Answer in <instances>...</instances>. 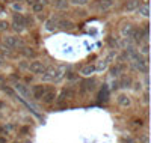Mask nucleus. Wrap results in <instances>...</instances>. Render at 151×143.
<instances>
[{"mask_svg":"<svg viewBox=\"0 0 151 143\" xmlns=\"http://www.w3.org/2000/svg\"><path fill=\"white\" fill-rule=\"evenodd\" d=\"M12 27H14L15 32L21 33L23 30L27 29V23H26V17L23 14H14L12 17Z\"/></svg>","mask_w":151,"mask_h":143,"instance_id":"1","label":"nucleus"},{"mask_svg":"<svg viewBox=\"0 0 151 143\" xmlns=\"http://www.w3.org/2000/svg\"><path fill=\"white\" fill-rule=\"evenodd\" d=\"M132 38L134 39V42H136L137 45H141L144 41L147 42V41H148V24H145L144 29H134Z\"/></svg>","mask_w":151,"mask_h":143,"instance_id":"2","label":"nucleus"},{"mask_svg":"<svg viewBox=\"0 0 151 143\" xmlns=\"http://www.w3.org/2000/svg\"><path fill=\"white\" fill-rule=\"evenodd\" d=\"M3 42H5V45L8 47V48H18V47H23L24 45V42L20 39L18 36H6L5 39H3Z\"/></svg>","mask_w":151,"mask_h":143,"instance_id":"3","label":"nucleus"},{"mask_svg":"<svg viewBox=\"0 0 151 143\" xmlns=\"http://www.w3.org/2000/svg\"><path fill=\"white\" fill-rule=\"evenodd\" d=\"M27 69H29L32 74H44V71L47 69V66H45L42 62H40V60H33L32 63H29Z\"/></svg>","mask_w":151,"mask_h":143,"instance_id":"4","label":"nucleus"},{"mask_svg":"<svg viewBox=\"0 0 151 143\" xmlns=\"http://www.w3.org/2000/svg\"><path fill=\"white\" fill-rule=\"evenodd\" d=\"M113 6V0H97L95 2V9L98 12H106Z\"/></svg>","mask_w":151,"mask_h":143,"instance_id":"5","label":"nucleus"},{"mask_svg":"<svg viewBox=\"0 0 151 143\" xmlns=\"http://www.w3.org/2000/svg\"><path fill=\"white\" fill-rule=\"evenodd\" d=\"M95 89V80L91 79V80H85L82 82V86H80V94H86V92H92Z\"/></svg>","mask_w":151,"mask_h":143,"instance_id":"6","label":"nucleus"},{"mask_svg":"<svg viewBox=\"0 0 151 143\" xmlns=\"http://www.w3.org/2000/svg\"><path fill=\"white\" fill-rule=\"evenodd\" d=\"M55 98H56V89H47L45 94L41 98V101L44 104H52V102H55Z\"/></svg>","mask_w":151,"mask_h":143,"instance_id":"7","label":"nucleus"},{"mask_svg":"<svg viewBox=\"0 0 151 143\" xmlns=\"http://www.w3.org/2000/svg\"><path fill=\"white\" fill-rule=\"evenodd\" d=\"M45 90H47V87L42 86V84L33 86V89H32V97H33V99H38V101H40V99L42 98V95L45 94Z\"/></svg>","mask_w":151,"mask_h":143,"instance_id":"8","label":"nucleus"},{"mask_svg":"<svg viewBox=\"0 0 151 143\" xmlns=\"http://www.w3.org/2000/svg\"><path fill=\"white\" fill-rule=\"evenodd\" d=\"M52 5L58 11H65V9H68L70 2H68V0H52Z\"/></svg>","mask_w":151,"mask_h":143,"instance_id":"9","label":"nucleus"},{"mask_svg":"<svg viewBox=\"0 0 151 143\" xmlns=\"http://www.w3.org/2000/svg\"><path fill=\"white\" fill-rule=\"evenodd\" d=\"M109 94H110V90H109V87H107V84H103V87H101V90H100V95H98V101L100 102H107L109 101Z\"/></svg>","mask_w":151,"mask_h":143,"instance_id":"10","label":"nucleus"},{"mask_svg":"<svg viewBox=\"0 0 151 143\" xmlns=\"http://www.w3.org/2000/svg\"><path fill=\"white\" fill-rule=\"evenodd\" d=\"M133 30H134V27H133V26H132L130 23L122 24V27H121V35H122L124 38H132Z\"/></svg>","mask_w":151,"mask_h":143,"instance_id":"11","label":"nucleus"},{"mask_svg":"<svg viewBox=\"0 0 151 143\" xmlns=\"http://www.w3.org/2000/svg\"><path fill=\"white\" fill-rule=\"evenodd\" d=\"M58 27L64 29V30H71V29L74 27V24H73V21H70V20L58 18Z\"/></svg>","mask_w":151,"mask_h":143,"instance_id":"12","label":"nucleus"},{"mask_svg":"<svg viewBox=\"0 0 151 143\" xmlns=\"http://www.w3.org/2000/svg\"><path fill=\"white\" fill-rule=\"evenodd\" d=\"M116 102L119 104L121 107H130V106H132V99H130L127 95H124V94L118 95V98H116Z\"/></svg>","mask_w":151,"mask_h":143,"instance_id":"13","label":"nucleus"},{"mask_svg":"<svg viewBox=\"0 0 151 143\" xmlns=\"http://www.w3.org/2000/svg\"><path fill=\"white\" fill-rule=\"evenodd\" d=\"M56 29H58V18H55V17L48 18V20L45 21V30H48V32H55Z\"/></svg>","mask_w":151,"mask_h":143,"instance_id":"14","label":"nucleus"},{"mask_svg":"<svg viewBox=\"0 0 151 143\" xmlns=\"http://www.w3.org/2000/svg\"><path fill=\"white\" fill-rule=\"evenodd\" d=\"M47 3V0H38V2H35L32 5V11H33V14H40V12L44 11V6Z\"/></svg>","mask_w":151,"mask_h":143,"instance_id":"15","label":"nucleus"},{"mask_svg":"<svg viewBox=\"0 0 151 143\" xmlns=\"http://www.w3.org/2000/svg\"><path fill=\"white\" fill-rule=\"evenodd\" d=\"M95 71H97L95 65H91V63H89V65H85V66H83V68L80 69V74H82V75H86V77H88V75L94 74Z\"/></svg>","mask_w":151,"mask_h":143,"instance_id":"16","label":"nucleus"},{"mask_svg":"<svg viewBox=\"0 0 151 143\" xmlns=\"http://www.w3.org/2000/svg\"><path fill=\"white\" fill-rule=\"evenodd\" d=\"M21 50H20V53L23 54V56H26V57H36V51L33 50V48H29V47H20Z\"/></svg>","mask_w":151,"mask_h":143,"instance_id":"17","label":"nucleus"},{"mask_svg":"<svg viewBox=\"0 0 151 143\" xmlns=\"http://www.w3.org/2000/svg\"><path fill=\"white\" fill-rule=\"evenodd\" d=\"M139 5H141L139 0H129L127 5H125V9L127 11H134V9L139 8Z\"/></svg>","mask_w":151,"mask_h":143,"instance_id":"18","label":"nucleus"},{"mask_svg":"<svg viewBox=\"0 0 151 143\" xmlns=\"http://www.w3.org/2000/svg\"><path fill=\"white\" fill-rule=\"evenodd\" d=\"M137 14H141L142 17H148L150 15V9H148V5H139V8H137Z\"/></svg>","mask_w":151,"mask_h":143,"instance_id":"19","label":"nucleus"},{"mask_svg":"<svg viewBox=\"0 0 151 143\" xmlns=\"http://www.w3.org/2000/svg\"><path fill=\"white\" fill-rule=\"evenodd\" d=\"M119 87H130L132 84V79L130 77H121V80H118Z\"/></svg>","mask_w":151,"mask_h":143,"instance_id":"20","label":"nucleus"},{"mask_svg":"<svg viewBox=\"0 0 151 143\" xmlns=\"http://www.w3.org/2000/svg\"><path fill=\"white\" fill-rule=\"evenodd\" d=\"M15 87H17V90H18V92H21L24 97H30V95H29V90H27V87L24 86V84H21V83H17V84H15Z\"/></svg>","mask_w":151,"mask_h":143,"instance_id":"21","label":"nucleus"},{"mask_svg":"<svg viewBox=\"0 0 151 143\" xmlns=\"http://www.w3.org/2000/svg\"><path fill=\"white\" fill-rule=\"evenodd\" d=\"M124 69V65H116V66H113L112 69H110V72H112V75L113 77H116V75H119V72Z\"/></svg>","mask_w":151,"mask_h":143,"instance_id":"22","label":"nucleus"},{"mask_svg":"<svg viewBox=\"0 0 151 143\" xmlns=\"http://www.w3.org/2000/svg\"><path fill=\"white\" fill-rule=\"evenodd\" d=\"M70 3L74 6H86L89 3V0H70Z\"/></svg>","mask_w":151,"mask_h":143,"instance_id":"23","label":"nucleus"},{"mask_svg":"<svg viewBox=\"0 0 151 143\" xmlns=\"http://www.w3.org/2000/svg\"><path fill=\"white\" fill-rule=\"evenodd\" d=\"M8 27H9V24H8L6 21H3V20H0V32L8 30Z\"/></svg>","mask_w":151,"mask_h":143,"instance_id":"24","label":"nucleus"},{"mask_svg":"<svg viewBox=\"0 0 151 143\" xmlns=\"http://www.w3.org/2000/svg\"><path fill=\"white\" fill-rule=\"evenodd\" d=\"M8 134V129L5 128V125H0V136H6Z\"/></svg>","mask_w":151,"mask_h":143,"instance_id":"25","label":"nucleus"},{"mask_svg":"<svg viewBox=\"0 0 151 143\" xmlns=\"http://www.w3.org/2000/svg\"><path fill=\"white\" fill-rule=\"evenodd\" d=\"M27 66H29V63H27L26 60L20 62V68H21V69H27Z\"/></svg>","mask_w":151,"mask_h":143,"instance_id":"26","label":"nucleus"},{"mask_svg":"<svg viewBox=\"0 0 151 143\" xmlns=\"http://www.w3.org/2000/svg\"><path fill=\"white\" fill-rule=\"evenodd\" d=\"M5 128L8 129V133H9V131H12V129L15 128V125H12V124H5Z\"/></svg>","mask_w":151,"mask_h":143,"instance_id":"27","label":"nucleus"},{"mask_svg":"<svg viewBox=\"0 0 151 143\" xmlns=\"http://www.w3.org/2000/svg\"><path fill=\"white\" fill-rule=\"evenodd\" d=\"M67 77H68L70 80H74V79H76V75H74V72H68V74H67Z\"/></svg>","mask_w":151,"mask_h":143,"instance_id":"28","label":"nucleus"},{"mask_svg":"<svg viewBox=\"0 0 151 143\" xmlns=\"http://www.w3.org/2000/svg\"><path fill=\"white\" fill-rule=\"evenodd\" d=\"M142 53H144V54H148V44H145V45H144V48H142Z\"/></svg>","mask_w":151,"mask_h":143,"instance_id":"29","label":"nucleus"},{"mask_svg":"<svg viewBox=\"0 0 151 143\" xmlns=\"http://www.w3.org/2000/svg\"><path fill=\"white\" fill-rule=\"evenodd\" d=\"M14 9L15 11H21V5L20 3H14Z\"/></svg>","mask_w":151,"mask_h":143,"instance_id":"30","label":"nucleus"},{"mask_svg":"<svg viewBox=\"0 0 151 143\" xmlns=\"http://www.w3.org/2000/svg\"><path fill=\"white\" fill-rule=\"evenodd\" d=\"M20 131H21V133H24V134H26V133H29V128H27V127H23V128L20 129Z\"/></svg>","mask_w":151,"mask_h":143,"instance_id":"31","label":"nucleus"},{"mask_svg":"<svg viewBox=\"0 0 151 143\" xmlns=\"http://www.w3.org/2000/svg\"><path fill=\"white\" fill-rule=\"evenodd\" d=\"M0 143H6V137H3V136H0Z\"/></svg>","mask_w":151,"mask_h":143,"instance_id":"32","label":"nucleus"},{"mask_svg":"<svg viewBox=\"0 0 151 143\" xmlns=\"http://www.w3.org/2000/svg\"><path fill=\"white\" fill-rule=\"evenodd\" d=\"M35 2H38V0H27V5H30V6H32Z\"/></svg>","mask_w":151,"mask_h":143,"instance_id":"33","label":"nucleus"},{"mask_svg":"<svg viewBox=\"0 0 151 143\" xmlns=\"http://www.w3.org/2000/svg\"><path fill=\"white\" fill-rule=\"evenodd\" d=\"M144 101H145V102H148V94H145V95H144Z\"/></svg>","mask_w":151,"mask_h":143,"instance_id":"34","label":"nucleus"},{"mask_svg":"<svg viewBox=\"0 0 151 143\" xmlns=\"http://www.w3.org/2000/svg\"><path fill=\"white\" fill-rule=\"evenodd\" d=\"M0 66H3V60H2V56H0Z\"/></svg>","mask_w":151,"mask_h":143,"instance_id":"35","label":"nucleus"},{"mask_svg":"<svg viewBox=\"0 0 151 143\" xmlns=\"http://www.w3.org/2000/svg\"><path fill=\"white\" fill-rule=\"evenodd\" d=\"M12 143H21V142H12Z\"/></svg>","mask_w":151,"mask_h":143,"instance_id":"36","label":"nucleus"},{"mask_svg":"<svg viewBox=\"0 0 151 143\" xmlns=\"http://www.w3.org/2000/svg\"><path fill=\"white\" fill-rule=\"evenodd\" d=\"M26 143H32V142H29V140H27V142H26Z\"/></svg>","mask_w":151,"mask_h":143,"instance_id":"37","label":"nucleus"},{"mask_svg":"<svg viewBox=\"0 0 151 143\" xmlns=\"http://www.w3.org/2000/svg\"><path fill=\"white\" fill-rule=\"evenodd\" d=\"M18 2H21V0H18Z\"/></svg>","mask_w":151,"mask_h":143,"instance_id":"38","label":"nucleus"}]
</instances>
